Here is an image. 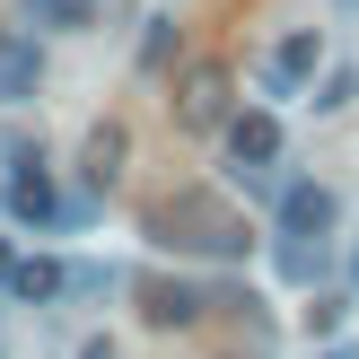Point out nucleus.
Returning a JSON list of instances; mask_svg holds the SVG:
<instances>
[{
  "mask_svg": "<svg viewBox=\"0 0 359 359\" xmlns=\"http://www.w3.org/2000/svg\"><path fill=\"white\" fill-rule=\"evenodd\" d=\"M149 228H158L167 245H184V255H245V219H237L228 202H210V193H175Z\"/></svg>",
  "mask_w": 359,
  "mask_h": 359,
  "instance_id": "f257e3e1",
  "label": "nucleus"
},
{
  "mask_svg": "<svg viewBox=\"0 0 359 359\" xmlns=\"http://www.w3.org/2000/svg\"><path fill=\"white\" fill-rule=\"evenodd\" d=\"M325 228H333V193L325 184H290V193H280V272H290V280H316Z\"/></svg>",
  "mask_w": 359,
  "mask_h": 359,
  "instance_id": "f03ea898",
  "label": "nucleus"
},
{
  "mask_svg": "<svg viewBox=\"0 0 359 359\" xmlns=\"http://www.w3.org/2000/svg\"><path fill=\"white\" fill-rule=\"evenodd\" d=\"M167 105H175V123H184V132H219V123L237 114V70L202 53V62L175 70V97H167Z\"/></svg>",
  "mask_w": 359,
  "mask_h": 359,
  "instance_id": "7ed1b4c3",
  "label": "nucleus"
},
{
  "mask_svg": "<svg viewBox=\"0 0 359 359\" xmlns=\"http://www.w3.org/2000/svg\"><path fill=\"white\" fill-rule=\"evenodd\" d=\"M316 70H325V27H290L272 44V62H263V88H272V97H298Z\"/></svg>",
  "mask_w": 359,
  "mask_h": 359,
  "instance_id": "20e7f679",
  "label": "nucleus"
},
{
  "mask_svg": "<svg viewBox=\"0 0 359 359\" xmlns=\"http://www.w3.org/2000/svg\"><path fill=\"white\" fill-rule=\"evenodd\" d=\"M219 140H228V167L255 175V184L280 167V123H272V114H228V123H219Z\"/></svg>",
  "mask_w": 359,
  "mask_h": 359,
  "instance_id": "39448f33",
  "label": "nucleus"
},
{
  "mask_svg": "<svg viewBox=\"0 0 359 359\" xmlns=\"http://www.w3.org/2000/svg\"><path fill=\"white\" fill-rule=\"evenodd\" d=\"M44 88V44L27 27H0V105H27Z\"/></svg>",
  "mask_w": 359,
  "mask_h": 359,
  "instance_id": "423d86ee",
  "label": "nucleus"
},
{
  "mask_svg": "<svg viewBox=\"0 0 359 359\" xmlns=\"http://www.w3.org/2000/svg\"><path fill=\"white\" fill-rule=\"evenodd\" d=\"M9 210L27 228H53L62 219V202H53V184H44V167H35V149H18V184H9Z\"/></svg>",
  "mask_w": 359,
  "mask_h": 359,
  "instance_id": "0eeeda50",
  "label": "nucleus"
},
{
  "mask_svg": "<svg viewBox=\"0 0 359 359\" xmlns=\"http://www.w3.org/2000/svg\"><path fill=\"white\" fill-rule=\"evenodd\" d=\"M140 316L149 325H193L202 316V290L193 280H140Z\"/></svg>",
  "mask_w": 359,
  "mask_h": 359,
  "instance_id": "6e6552de",
  "label": "nucleus"
},
{
  "mask_svg": "<svg viewBox=\"0 0 359 359\" xmlns=\"http://www.w3.org/2000/svg\"><path fill=\"white\" fill-rule=\"evenodd\" d=\"M27 18L44 35H88V27H97V0H27Z\"/></svg>",
  "mask_w": 359,
  "mask_h": 359,
  "instance_id": "1a4fd4ad",
  "label": "nucleus"
},
{
  "mask_svg": "<svg viewBox=\"0 0 359 359\" xmlns=\"http://www.w3.org/2000/svg\"><path fill=\"white\" fill-rule=\"evenodd\" d=\"M123 149H132L123 123H97V132H88V184H114V175H123Z\"/></svg>",
  "mask_w": 359,
  "mask_h": 359,
  "instance_id": "9d476101",
  "label": "nucleus"
},
{
  "mask_svg": "<svg viewBox=\"0 0 359 359\" xmlns=\"http://www.w3.org/2000/svg\"><path fill=\"white\" fill-rule=\"evenodd\" d=\"M0 280H9V298H27V307H44V298L62 290V263H44V255H35V263H9Z\"/></svg>",
  "mask_w": 359,
  "mask_h": 359,
  "instance_id": "9b49d317",
  "label": "nucleus"
},
{
  "mask_svg": "<svg viewBox=\"0 0 359 359\" xmlns=\"http://www.w3.org/2000/svg\"><path fill=\"white\" fill-rule=\"evenodd\" d=\"M351 97H359V70H333V79H325V97H316V114H342Z\"/></svg>",
  "mask_w": 359,
  "mask_h": 359,
  "instance_id": "f8f14e48",
  "label": "nucleus"
},
{
  "mask_svg": "<svg viewBox=\"0 0 359 359\" xmlns=\"http://www.w3.org/2000/svg\"><path fill=\"white\" fill-rule=\"evenodd\" d=\"M79 359H114V342H79Z\"/></svg>",
  "mask_w": 359,
  "mask_h": 359,
  "instance_id": "ddd939ff",
  "label": "nucleus"
}]
</instances>
